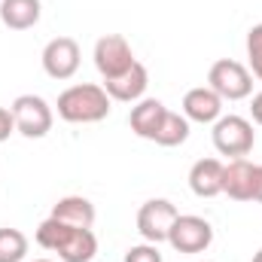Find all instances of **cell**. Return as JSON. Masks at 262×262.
Wrapping results in <instances>:
<instances>
[{"instance_id":"obj_12","label":"cell","mask_w":262,"mask_h":262,"mask_svg":"<svg viewBox=\"0 0 262 262\" xmlns=\"http://www.w3.org/2000/svg\"><path fill=\"white\" fill-rule=\"evenodd\" d=\"M146 85H149V73L140 61H134L125 73L113 79H104V92L110 95V101H122V104H137L146 95Z\"/></svg>"},{"instance_id":"obj_14","label":"cell","mask_w":262,"mask_h":262,"mask_svg":"<svg viewBox=\"0 0 262 262\" xmlns=\"http://www.w3.org/2000/svg\"><path fill=\"white\" fill-rule=\"evenodd\" d=\"M165 113H168V107H165L159 98H140V101L131 107L128 125L137 137L152 140L156 131H159V125H162V119H165Z\"/></svg>"},{"instance_id":"obj_23","label":"cell","mask_w":262,"mask_h":262,"mask_svg":"<svg viewBox=\"0 0 262 262\" xmlns=\"http://www.w3.org/2000/svg\"><path fill=\"white\" fill-rule=\"evenodd\" d=\"M250 262H262V247L256 250V253H253V259H250Z\"/></svg>"},{"instance_id":"obj_7","label":"cell","mask_w":262,"mask_h":262,"mask_svg":"<svg viewBox=\"0 0 262 262\" xmlns=\"http://www.w3.org/2000/svg\"><path fill=\"white\" fill-rule=\"evenodd\" d=\"M168 244L177 250V253H204L210 244H213V226L195 216V213H180L168 232Z\"/></svg>"},{"instance_id":"obj_6","label":"cell","mask_w":262,"mask_h":262,"mask_svg":"<svg viewBox=\"0 0 262 262\" xmlns=\"http://www.w3.org/2000/svg\"><path fill=\"white\" fill-rule=\"evenodd\" d=\"M9 110L15 116V131L25 134L28 140H40L52 131V122H55L52 107L40 95H18Z\"/></svg>"},{"instance_id":"obj_4","label":"cell","mask_w":262,"mask_h":262,"mask_svg":"<svg viewBox=\"0 0 262 262\" xmlns=\"http://www.w3.org/2000/svg\"><path fill=\"white\" fill-rule=\"evenodd\" d=\"M207 85L223 101H244L253 95V73L235 58H220L207 70Z\"/></svg>"},{"instance_id":"obj_21","label":"cell","mask_w":262,"mask_h":262,"mask_svg":"<svg viewBox=\"0 0 262 262\" xmlns=\"http://www.w3.org/2000/svg\"><path fill=\"white\" fill-rule=\"evenodd\" d=\"M12 131H15V116H12V110H9V107H0V143L9 140Z\"/></svg>"},{"instance_id":"obj_11","label":"cell","mask_w":262,"mask_h":262,"mask_svg":"<svg viewBox=\"0 0 262 262\" xmlns=\"http://www.w3.org/2000/svg\"><path fill=\"white\" fill-rule=\"evenodd\" d=\"M223 98L210 89V85H195L183 95V116L189 122H201V125H213L223 116Z\"/></svg>"},{"instance_id":"obj_22","label":"cell","mask_w":262,"mask_h":262,"mask_svg":"<svg viewBox=\"0 0 262 262\" xmlns=\"http://www.w3.org/2000/svg\"><path fill=\"white\" fill-rule=\"evenodd\" d=\"M250 116H253L256 125H262V92H256L253 101H250Z\"/></svg>"},{"instance_id":"obj_5","label":"cell","mask_w":262,"mask_h":262,"mask_svg":"<svg viewBox=\"0 0 262 262\" xmlns=\"http://www.w3.org/2000/svg\"><path fill=\"white\" fill-rule=\"evenodd\" d=\"M223 192L235 201L262 204V165L247 159H232L223 168Z\"/></svg>"},{"instance_id":"obj_24","label":"cell","mask_w":262,"mask_h":262,"mask_svg":"<svg viewBox=\"0 0 262 262\" xmlns=\"http://www.w3.org/2000/svg\"><path fill=\"white\" fill-rule=\"evenodd\" d=\"M34 262H52V259H34Z\"/></svg>"},{"instance_id":"obj_19","label":"cell","mask_w":262,"mask_h":262,"mask_svg":"<svg viewBox=\"0 0 262 262\" xmlns=\"http://www.w3.org/2000/svg\"><path fill=\"white\" fill-rule=\"evenodd\" d=\"M247 61H250L247 70L262 82V21L247 31Z\"/></svg>"},{"instance_id":"obj_8","label":"cell","mask_w":262,"mask_h":262,"mask_svg":"<svg viewBox=\"0 0 262 262\" xmlns=\"http://www.w3.org/2000/svg\"><path fill=\"white\" fill-rule=\"evenodd\" d=\"M177 216H180V210L174 207V201H168V198H149L137 210V232L143 235V241L162 244V241H168V232H171V226H174Z\"/></svg>"},{"instance_id":"obj_16","label":"cell","mask_w":262,"mask_h":262,"mask_svg":"<svg viewBox=\"0 0 262 262\" xmlns=\"http://www.w3.org/2000/svg\"><path fill=\"white\" fill-rule=\"evenodd\" d=\"M43 3L40 0H3L0 3V21L9 31H28L40 21Z\"/></svg>"},{"instance_id":"obj_2","label":"cell","mask_w":262,"mask_h":262,"mask_svg":"<svg viewBox=\"0 0 262 262\" xmlns=\"http://www.w3.org/2000/svg\"><path fill=\"white\" fill-rule=\"evenodd\" d=\"M110 95L98 82H79L58 95V116L73 125H92L110 116Z\"/></svg>"},{"instance_id":"obj_9","label":"cell","mask_w":262,"mask_h":262,"mask_svg":"<svg viewBox=\"0 0 262 262\" xmlns=\"http://www.w3.org/2000/svg\"><path fill=\"white\" fill-rule=\"evenodd\" d=\"M92 58H95V67H98V73H101L104 79H113V76L125 73V70L137 61L134 52H131V46H128V40H125L122 34H107V37H101V40L95 43Z\"/></svg>"},{"instance_id":"obj_3","label":"cell","mask_w":262,"mask_h":262,"mask_svg":"<svg viewBox=\"0 0 262 262\" xmlns=\"http://www.w3.org/2000/svg\"><path fill=\"white\" fill-rule=\"evenodd\" d=\"M213 146L220 156H229V159H244L253 143H256V131H253V122L238 116V113H229V116H220L213 122Z\"/></svg>"},{"instance_id":"obj_17","label":"cell","mask_w":262,"mask_h":262,"mask_svg":"<svg viewBox=\"0 0 262 262\" xmlns=\"http://www.w3.org/2000/svg\"><path fill=\"white\" fill-rule=\"evenodd\" d=\"M186 140H189V119L183 113L168 110L159 131H156V137H152V143H159V146H180Z\"/></svg>"},{"instance_id":"obj_10","label":"cell","mask_w":262,"mask_h":262,"mask_svg":"<svg viewBox=\"0 0 262 262\" xmlns=\"http://www.w3.org/2000/svg\"><path fill=\"white\" fill-rule=\"evenodd\" d=\"M40 61H43L46 76H52V79H70L79 70V61H82L79 43L73 37H55V40L46 43Z\"/></svg>"},{"instance_id":"obj_20","label":"cell","mask_w":262,"mask_h":262,"mask_svg":"<svg viewBox=\"0 0 262 262\" xmlns=\"http://www.w3.org/2000/svg\"><path fill=\"white\" fill-rule=\"evenodd\" d=\"M125 262H162V253H159V244H134L128 253H125Z\"/></svg>"},{"instance_id":"obj_18","label":"cell","mask_w":262,"mask_h":262,"mask_svg":"<svg viewBox=\"0 0 262 262\" xmlns=\"http://www.w3.org/2000/svg\"><path fill=\"white\" fill-rule=\"evenodd\" d=\"M28 256V235L21 229H0V262H25Z\"/></svg>"},{"instance_id":"obj_1","label":"cell","mask_w":262,"mask_h":262,"mask_svg":"<svg viewBox=\"0 0 262 262\" xmlns=\"http://www.w3.org/2000/svg\"><path fill=\"white\" fill-rule=\"evenodd\" d=\"M37 244L43 250L58 253L61 262H92L98 253V238L92 229H76L67 226L55 216H46L37 226Z\"/></svg>"},{"instance_id":"obj_15","label":"cell","mask_w":262,"mask_h":262,"mask_svg":"<svg viewBox=\"0 0 262 262\" xmlns=\"http://www.w3.org/2000/svg\"><path fill=\"white\" fill-rule=\"evenodd\" d=\"M49 216H55V220H61L67 226H76V229H92L95 226V204L89 201V198L82 195H64L58 198L55 204H52V213Z\"/></svg>"},{"instance_id":"obj_13","label":"cell","mask_w":262,"mask_h":262,"mask_svg":"<svg viewBox=\"0 0 262 262\" xmlns=\"http://www.w3.org/2000/svg\"><path fill=\"white\" fill-rule=\"evenodd\" d=\"M223 168L226 162L220 159H198L189 168V189L198 198H213L223 192Z\"/></svg>"}]
</instances>
